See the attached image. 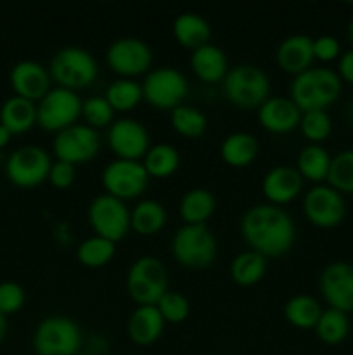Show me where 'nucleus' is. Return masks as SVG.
<instances>
[{
  "mask_svg": "<svg viewBox=\"0 0 353 355\" xmlns=\"http://www.w3.org/2000/svg\"><path fill=\"white\" fill-rule=\"evenodd\" d=\"M241 236L249 250L263 257H280L293 248L296 241V225L293 217L272 203H258L242 214Z\"/></svg>",
  "mask_w": 353,
  "mask_h": 355,
  "instance_id": "1",
  "label": "nucleus"
},
{
  "mask_svg": "<svg viewBox=\"0 0 353 355\" xmlns=\"http://www.w3.org/2000/svg\"><path fill=\"white\" fill-rule=\"evenodd\" d=\"M343 82L338 71L325 66H311L296 75L291 82L289 97L301 113L314 110H325L341 96Z\"/></svg>",
  "mask_w": 353,
  "mask_h": 355,
  "instance_id": "2",
  "label": "nucleus"
},
{
  "mask_svg": "<svg viewBox=\"0 0 353 355\" xmlns=\"http://www.w3.org/2000/svg\"><path fill=\"white\" fill-rule=\"evenodd\" d=\"M225 99L237 107L255 110L270 97V78L255 64H235L221 80Z\"/></svg>",
  "mask_w": 353,
  "mask_h": 355,
  "instance_id": "3",
  "label": "nucleus"
},
{
  "mask_svg": "<svg viewBox=\"0 0 353 355\" xmlns=\"http://www.w3.org/2000/svg\"><path fill=\"white\" fill-rule=\"evenodd\" d=\"M172 255L187 269H206L217 260V238L206 224H183L172 238Z\"/></svg>",
  "mask_w": 353,
  "mask_h": 355,
  "instance_id": "4",
  "label": "nucleus"
},
{
  "mask_svg": "<svg viewBox=\"0 0 353 355\" xmlns=\"http://www.w3.org/2000/svg\"><path fill=\"white\" fill-rule=\"evenodd\" d=\"M48 73L57 87H64L76 92L78 89H85L96 82L99 76V66H97L96 58L87 49L68 45V47L59 49L52 55Z\"/></svg>",
  "mask_w": 353,
  "mask_h": 355,
  "instance_id": "5",
  "label": "nucleus"
},
{
  "mask_svg": "<svg viewBox=\"0 0 353 355\" xmlns=\"http://www.w3.org/2000/svg\"><path fill=\"white\" fill-rule=\"evenodd\" d=\"M127 291L138 305H156L168 291V270L152 255L138 257L127 272Z\"/></svg>",
  "mask_w": 353,
  "mask_h": 355,
  "instance_id": "6",
  "label": "nucleus"
},
{
  "mask_svg": "<svg viewBox=\"0 0 353 355\" xmlns=\"http://www.w3.org/2000/svg\"><path fill=\"white\" fill-rule=\"evenodd\" d=\"M31 343L37 355H78L82 333L71 318L48 315L38 322Z\"/></svg>",
  "mask_w": 353,
  "mask_h": 355,
  "instance_id": "7",
  "label": "nucleus"
},
{
  "mask_svg": "<svg viewBox=\"0 0 353 355\" xmlns=\"http://www.w3.org/2000/svg\"><path fill=\"white\" fill-rule=\"evenodd\" d=\"M145 103L158 110H170L183 104L189 94V82L180 69L173 66H159L151 69L142 82Z\"/></svg>",
  "mask_w": 353,
  "mask_h": 355,
  "instance_id": "8",
  "label": "nucleus"
},
{
  "mask_svg": "<svg viewBox=\"0 0 353 355\" xmlns=\"http://www.w3.org/2000/svg\"><path fill=\"white\" fill-rule=\"evenodd\" d=\"M82 104L78 92L52 87L37 104V123L47 132H61L71 127L82 116Z\"/></svg>",
  "mask_w": 353,
  "mask_h": 355,
  "instance_id": "9",
  "label": "nucleus"
},
{
  "mask_svg": "<svg viewBox=\"0 0 353 355\" xmlns=\"http://www.w3.org/2000/svg\"><path fill=\"white\" fill-rule=\"evenodd\" d=\"M52 158L44 148L35 144L14 149L6 162V177L10 184L23 189H31L48 179Z\"/></svg>",
  "mask_w": 353,
  "mask_h": 355,
  "instance_id": "10",
  "label": "nucleus"
},
{
  "mask_svg": "<svg viewBox=\"0 0 353 355\" xmlns=\"http://www.w3.org/2000/svg\"><path fill=\"white\" fill-rule=\"evenodd\" d=\"M87 218L96 236L118 243L130 231V210L127 203L104 193L93 198L87 208Z\"/></svg>",
  "mask_w": 353,
  "mask_h": 355,
  "instance_id": "11",
  "label": "nucleus"
},
{
  "mask_svg": "<svg viewBox=\"0 0 353 355\" xmlns=\"http://www.w3.org/2000/svg\"><path fill=\"white\" fill-rule=\"evenodd\" d=\"M149 173L137 159L114 158L104 166L100 180L107 194L121 201L135 200L149 186Z\"/></svg>",
  "mask_w": 353,
  "mask_h": 355,
  "instance_id": "12",
  "label": "nucleus"
},
{
  "mask_svg": "<svg viewBox=\"0 0 353 355\" xmlns=\"http://www.w3.org/2000/svg\"><path fill=\"white\" fill-rule=\"evenodd\" d=\"M106 62L120 78H135L151 69L152 49L137 37H120L106 49Z\"/></svg>",
  "mask_w": 353,
  "mask_h": 355,
  "instance_id": "13",
  "label": "nucleus"
},
{
  "mask_svg": "<svg viewBox=\"0 0 353 355\" xmlns=\"http://www.w3.org/2000/svg\"><path fill=\"white\" fill-rule=\"evenodd\" d=\"M303 211L315 227H338L346 217L345 196L329 184H315L305 193Z\"/></svg>",
  "mask_w": 353,
  "mask_h": 355,
  "instance_id": "14",
  "label": "nucleus"
},
{
  "mask_svg": "<svg viewBox=\"0 0 353 355\" xmlns=\"http://www.w3.org/2000/svg\"><path fill=\"white\" fill-rule=\"evenodd\" d=\"M52 151L55 158L71 165L90 162L100 151V135L89 125L75 123L55 134Z\"/></svg>",
  "mask_w": 353,
  "mask_h": 355,
  "instance_id": "15",
  "label": "nucleus"
},
{
  "mask_svg": "<svg viewBox=\"0 0 353 355\" xmlns=\"http://www.w3.org/2000/svg\"><path fill=\"white\" fill-rule=\"evenodd\" d=\"M107 144L121 159H141L151 148V137L142 121L123 116L114 120L107 130Z\"/></svg>",
  "mask_w": 353,
  "mask_h": 355,
  "instance_id": "16",
  "label": "nucleus"
},
{
  "mask_svg": "<svg viewBox=\"0 0 353 355\" xmlns=\"http://www.w3.org/2000/svg\"><path fill=\"white\" fill-rule=\"evenodd\" d=\"M318 288L331 309L350 314L353 312V263L331 262L322 269Z\"/></svg>",
  "mask_w": 353,
  "mask_h": 355,
  "instance_id": "17",
  "label": "nucleus"
},
{
  "mask_svg": "<svg viewBox=\"0 0 353 355\" xmlns=\"http://www.w3.org/2000/svg\"><path fill=\"white\" fill-rule=\"evenodd\" d=\"M51 73L44 64L31 59L16 62L9 73V82L14 96L28 101H40L51 90Z\"/></svg>",
  "mask_w": 353,
  "mask_h": 355,
  "instance_id": "18",
  "label": "nucleus"
},
{
  "mask_svg": "<svg viewBox=\"0 0 353 355\" xmlns=\"http://www.w3.org/2000/svg\"><path fill=\"white\" fill-rule=\"evenodd\" d=\"M301 191H303V177L300 175L296 166L277 165L263 175V196L269 203L277 205V207L294 201L300 196Z\"/></svg>",
  "mask_w": 353,
  "mask_h": 355,
  "instance_id": "19",
  "label": "nucleus"
},
{
  "mask_svg": "<svg viewBox=\"0 0 353 355\" xmlns=\"http://www.w3.org/2000/svg\"><path fill=\"white\" fill-rule=\"evenodd\" d=\"M301 110L291 97L270 96L258 107V121L272 134H287L300 127Z\"/></svg>",
  "mask_w": 353,
  "mask_h": 355,
  "instance_id": "20",
  "label": "nucleus"
},
{
  "mask_svg": "<svg viewBox=\"0 0 353 355\" xmlns=\"http://www.w3.org/2000/svg\"><path fill=\"white\" fill-rule=\"evenodd\" d=\"M279 68L289 75H300L305 69L311 68L314 62V38L303 33H294L284 38L275 52Z\"/></svg>",
  "mask_w": 353,
  "mask_h": 355,
  "instance_id": "21",
  "label": "nucleus"
},
{
  "mask_svg": "<svg viewBox=\"0 0 353 355\" xmlns=\"http://www.w3.org/2000/svg\"><path fill=\"white\" fill-rule=\"evenodd\" d=\"M165 326V319L156 305H138L128 318V338L138 347H149L161 338Z\"/></svg>",
  "mask_w": 353,
  "mask_h": 355,
  "instance_id": "22",
  "label": "nucleus"
},
{
  "mask_svg": "<svg viewBox=\"0 0 353 355\" xmlns=\"http://www.w3.org/2000/svg\"><path fill=\"white\" fill-rule=\"evenodd\" d=\"M189 64L194 75L206 83L221 82L228 71L227 55L218 45L211 44V42L192 51Z\"/></svg>",
  "mask_w": 353,
  "mask_h": 355,
  "instance_id": "23",
  "label": "nucleus"
},
{
  "mask_svg": "<svg viewBox=\"0 0 353 355\" xmlns=\"http://www.w3.org/2000/svg\"><path fill=\"white\" fill-rule=\"evenodd\" d=\"M173 37L179 42L182 47L185 49H196L203 47V45L210 44L211 38V26L204 16L201 14L187 10V12H180L179 16L173 19Z\"/></svg>",
  "mask_w": 353,
  "mask_h": 355,
  "instance_id": "24",
  "label": "nucleus"
},
{
  "mask_svg": "<svg viewBox=\"0 0 353 355\" xmlns=\"http://www.w3.org/2000/svg\"><path fill=\"white\" fill-rule=\"evenodd\" d=\"M260 153V142L249 132H232L225 135L220 144V156L228 166L244 168L256 159Z\"/></svg>",
  "mask_w": 353,
  "mask_h": 355,
  "instance_id": "25",
  "label": "nucleus"
},
{
  "mask_svg": "<svg viewBox=\"0 0 353 355\" xmlns=\"http://www.w3.org/2000/svg\"><path fill=\"white\" fill-rule=\"evenodd\" d=\"M0 123L10 134H24L37 125V104L24 97L12 96L0 107Z\"/></svg>",
  "mask_w": 353,
  "mask_h": 355,
  "instance_id": "26",
  "label": "nucleus"
},
{
  "mask_svg": "<svg viewBox=\"0 0 353 355\" xmlns=\"http://www.w3.org/2000/svg\"><path fill=\"white\" fill-rule=\"evenodd\" d=\"M217 198L204 187H192L180 198L179 211L185 224H206L208 218L215 214Z\"/></svg>",
  "mask_w": 353,
  "mask_h": 355,
  "instance_id": "27",
  "label": "nucleus"
},
{
  "mask_svg": "<svg viewBox=\"0 0 353 355\" xmlns=\"http://www.w3.org/2000/svg\"><path fill=\"white\" fill-rule=\"evenodd\" d=\"M168 220L165 205L145 198L130 210V227L141 236H152L161 231Z\"/></svg>",
  "mask_w": 353,
  "mask_h": 355,
  "instance_id": "28",
  "label": "nucleus"
},
{
  "mask_svg": "<svg viewBox=\"0 0 353 355\" xmlns=\"http://www.w3.org/2000/svg\"><path fill=\"white\" fill-rule=\"evenodd\" d=\"M332 156L327 149L320 144H307L300 149L296 158V170L303 180H310L314 184H322L327 180L329 168H331Z\"/></svg>",
  "mask_w": 353,
  "mask_h": 355,
  "instance_id": "29",
  "label": "nucleus"
},
{
  "mask_svg": "<svg viewBox=\"0 0 353 355\" xmlns=\"http://www.w3.org/2000/svg\"><path fill=\"white\" fill-rule=\"evenodd\" d=\"M282 314L284 319H286L291 326H294V328L314 329L322 314V307L320 302L315 297L307 293H300L293 295V297L284 304Z\"/></svg>",
  "mask_w": 353,
  "mask_h": 355,
  "instance_id": "30",
  "label": "nucleus"
},
{
  "mask_svg": "<svg viewBox=\"0 0 353 355\" xmlns=\"http://www.w3.org/2000/svg\"><path fill=\"white\" fill-rule=\"evenodd\" d=\"M230 277L239 286H255L265 277L266 257L255 250H246L234 257L230 263Z\"/></svg>",
  "mask_w": 353,
  "mask_h": 355,
  "instance_id": "31",
  "label": "nucleus"
},
{
  "mask_svg": "<svg viewBox=\"0 0 353 355\" xmlns=\"http://www.w3.org/2000/svg\"><path fill=\"white\" fill-rule=\"evenodd\" d=\"M142 165L147 170L149 177L166 179V177L173 175L179 170L180 153L175 146L168 144V142H159V144L149 148Z\"/></svg>",
  "mask_w": 353,
  "mask_h": 355,
  "instance_id": "32",
  "label": "nucleus"
},
{
  "mask_svg": "<svg viewBox=\"0 0 353 355\" xmlns=\"http://www.w3.org/2000/svg\"><path fill=\"white\" fill-rule=\"evenodd\" d=\"M116 255V243L100 236H90L83 239L76 248V259L87 269H100L106 267Z\"/></svg>",
  "mask_w": 353,
  "mask_h": 355,
  "instance_id": "33",
  "label": "nucleus"
},
{
  "mask_svg": "<svg viewBox=\"0 0 353 355\" xmlns=\"http://www.w3.org/2000/svg\"><path fill=\"white\" fill-rule=\"evenodd\" d=\"M314 329L315 335L322 343H325V345H339L350 335L348 314L338 311V309H325V311H322Z\"/></svg>",
  "mask_w": 353,
  "mask_h": 355,
  "instance_id": "34",
  "label": "nucleus"
},
{
  "mask_svg": "<svg viewBox=\"0 0 353 355\" xmlns=\"http://www.w3.org/2000/svg\"><path fill=\"white\" fill-rule=\"evenodd\" d=\"M170 123L176 134L189 139H197L206 132L208 118L199 107L180 104L170 111Z\"/></svg>",
  "mask_w": 353,
  "mask_h": 355,
  "instance_id": "35",
  "label": "nucleus"
},
{
  "mask_svg": "<svg viewBox=\"0 0 353 355\" xmlns=\"http://www.w3.org/2000/svg\"><path fill=\"white\" fill-rule=\"evenodd\" d=\"M104 97L114 111H130L144 101L142 83L134 78H116L109 83Z\"/></svg>",
  "mask_w": 353,
  "mask_h": 355,
  "instance_id": "36",
  "label": "nucleus"
},
{
  "mask_svg": "<svg viewBox=\"0 0 353 355\" xmlns=\"http://www.w3.org/2000/svg\"><path fill=\"white\" fill-rule=\"evenodd\" d=\"M327 184L341 194H353V149H343L332 156Z\"/></svg>",
  "mask_w": 353,
  "mask_h": 355,
  "instance_id": "37",
  "label": "nucleus"
},
{
  "mask_svg": "<svg viewBox=\"0 0 353 355\" xmlns=\"http://www.w3.org/2000/svg\"><path fill=\"white\" fill-rule=\"evenodd\" d=\"M301 134L310 144H320L331 135L332 120L325 110L305 111L300 121Z\"/></svg>",
  "mask_w": 353,
  "mask_h": 355,
  "instance_id": "38",
  "label": "nucleus"
},
{
  "mask_svg": "<svg viewBox=\"0 0 353 355\" xmlns=\"http://www.w3.org/2000/svg\"><path fill=\"white\" fill-rule=\"evenodd\" d=\"M156 307H158L159 314L163 315L165 322H170V324H180V322L187 321L190 314L189 300L180 291L168 290L159 298Z\"/></svg>",
  "mask_w": 353,
  "mask_h": 355,
  "instance_id": "39",
  "label": "nucleus"
},
{
  "mask_svg": "<svg viewBox=\"0 0 353 355\" xmlns=\"http://www.w3.org/2000/svg\"><path fill=\"white\" fill-rule=\"evenodd\" d=\"M82 118L85 125L92 128H104L113 123L114 110L104 96H93L83 101L82 104Z\"/></svg>",
  "mask_w": 353,
  "mask_h": 355,
  "instance_id": "40",
  "label": "nucleus"
},
{
  "mask_svg": "<svg viewBox=\"0 0 353 355\" xmlns=\"http://www.w3.org/2000/svg\"><path fill=\"white\" fill-rule=\"evenodd\" d=\"M24 302H26V291L21 284L14 281L0 283V312L3 315L19 312L24 307Z\"/></svg>",
  "mask_w": 353,
  "mask_h": 355,
  "instance_id": "41",
  "label": "nucleus"
},
{
  "mask_svg": "<svg viewBox=\"0 0 353 355\" xmlns=\"http://www.w3.org/2000/svg\"><path fill=\"white\" fill-rule=\"evenodd\" d=\"M47 180L55 187V189H68V187H71L76 180V165H71V163L68 162H61V159H55V162H52Z\"/></svg>",
  "mask_w": 353,
  "mask_h": 355,
  "instance_id": "42",
  "label": "nucleus"
},
{
  "mask_svg": "<svg viewBox=\"0 0 353 355\" xmlns=\"http://www.w3.org/2000/svg\"><path fill=\"white\" fill-rule=\"evenodd\" d=\"M314 55L315 59L324 62H331L334 59H339L341 55V45L339 40L332 35H320L314 38Z\"/></svg>",
  "mask_w": 353,
  "mask_h": 355,
  "instance_id": "43",
  "label": "nucleus"
},
{
  "mask_svg": "<svg viewBox=\"0 0 353 355\" xmlns=\"http://www.w3.org/2000/svg\"><path fill=\"white\" fill-rule=\"evenodd\" d=\"M338 75L341 78V82L352 83L353 85V49L343 52L338 59Z\"/></svg>",
  "mask_w": 353,
  "mask_h": 355,
  "instance_id": "44",
  "label": "nucleus"
},
{
  "mask_svg": "<svg viewBox=\"0 0 353 355\" xmlns=\"http://www.w3.org/2000/svg\"><path fill=\"white\" fill-rule=\"evenodd\" d=\"M10 137H12V134H10V132L7 130L2 123H0V149H3L7 144H9Z\"/></svg>",
  "mask_w": 353,
  "mask_h": 355,
  "instance_id": "45",
  "label": "nucleus"
},
{
  "mask_svg": "<svg viewBox=\"0 0 353 355\" xmlns=\"http://www.w3.org/2000/svg\"><path fill=\"white\" fill-rule=\"evenodd\" d=\"M7 336V315H3L2 312H0V345H2V342L6 340Z\"/></svg>",
  "mask_w": 353,
  "mask_h": 355,
  "instance_id": "46",
  "label": "nucleus"
},
{
  "mask_svg": "<svg viewBox=\"0 0 353 355\" xmlns=\"http://www.w3.org/2000/svg\"><path fill=\"white\" fill-rule=\"evenodd\" d=\"M348 118H350V121L353 123V99L350 101V104H348Z\"/></svg>",
  "mask_w": 353,
  "mask_h": 355,
  "instance_id": "47",
  "label": "nucleus"
},
{
  "mask_svg": "<svg viewBox=\"0 0 353 355\" xmlns=\"http://www.w3.org/2000/svg\"><path fill=\"white\" fill-rule=\"evenodd\" d=\"M348 35H350V40L353 42V16H352V21H350V26H348Z\"/></svg>",
  "mask_w": 353,
  "mask_h": 355,
  "instance_id": "48",
  "label": "nucleus"
},
{
  "mask_svg": "<svg viewBox=\"0 0 353 355\" xmlns=\"http://www.w3.org/2000/svg\"><path fill=\"white\" fill-rule=\"evenodd\" d=\"M78 355H92V354H78Z\"/></svg>",
  "mask_w": 353,
  "mask_h": 355,
  "instance_id": "49",
  "label": "nucleus"
}]
</instances>
